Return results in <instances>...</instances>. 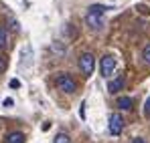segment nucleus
I'll return each instance as SVG.
<instances>
[{"label":"nucleus","mask_w":150,"mask_h":143,"mask_svg":"<svg viewBox=\"0 0 150 143\" xmlns=\"http://www.w3.org/2000/svg\"><path fill=\"white\" fill-rule=\"evenodd\" d=\"M77 65H79V71L83 73V77H91L93 69H96V57L91 52H81Z\"/></svg>","instance_id":"nucleus-3"},{"label":"nucleus","mask_w":150,"mask_h":143,"mask_svg":"<svg viewBox=\"0 0 150 143\" xmlns=\"http://www.w3.org/2000/svg\"><path fill=\"white\" fill-rule=\"evenodd\" d=\"M8 85H10L12 89H18V87H21V81H18V79H10V83H8Z\"/></svg>","instance_id":"nucleus-16"},{"label":"nucleus","mask_w":150,"mask_h":143,"mask_svg":"<svg viewBox=\"0 0 150 143\" xmlns=\"http://www.w3.org/2000/svg\"><path fill=\"white\" fill-rule=\"evenodd\" d=\"M116 57H112V54H103L100 61V73L103 79H110L112 75H114V71H116Z\"/></svg>","instance_id":"nucleus-4"},{"label":"nucleus","mask_w":150,"mask_h":143,"mask_svg":"<svg viewBox=\"0 0 150 143\" xmlns=\"http://www.w3.org/2000/svg\"><path fill=\"white\" fill-rule=\"evenodd\" d=\"M6 45H8V32L4 26H0V50L6 48Z\"/></svg>","instance_id":"nucleus-10"},{"label":"nucleus","mask_w":150,"mask_h":143,"mask_svg":"<svg viewBox=\"0 0 150 143\" xmlns=\"http://www.w3.org/2000/svg\"><path fill=\"white\" fill-rule=\"evenodd\" d=\"M53 50H57V52H65L67 47H61V40H55V43H53Z\"/></svg>","instance_id":"nucleus-14"},{"label":"nucleus","mask_w":150,"mask_h":143,"mask_svg":"<svg viewBox=\"0 0 150 143\" xmlns=\"http://www.w3.org/2000/svg\"><path fill=\"white\" fill-rule=\"evenodd\" d=\"M142 59H144V63L150 67V45L144 47V50H142Z\"/></svg>","instance_id":"nucleus-12"},{"label":"nucleus","mask_w":150,"mask_h":143,"mask_svg":"<svg viewBox=\"0 0 150 143\" xmlns=\"http://www.w3.org/2000/svg\"><path fill=\"white\" fill-rule=\"evenodd\" d=\"M124 123L126 121L120 113H112L110 119H108V131H110L112 135H120V133L124 131Z\"/></svg>","instance_id":"nucleus-5"},{"label":"nucleus","mask_w":150,"mask_h":143,"mask_svg":"<svg viewBox=\"0 0 150 143\" xmlns=\"http://www.w3.org/2000/svg\"><path fill=\"white\" fill-rule=\"evenodd\" d=\"M105 10H110V6H101V4L89 6L87 8V14H85V24L91 30H101L103 24H105V16H103Z\"/></svg>","instance_id":"nucleus-1"},{"label":"nucleus","mask_w":150,"mask_h":143,"mask_svg":"<svg viewBox=\"0 0 150 143\" xmlns=\"http://www.w3.org/2000/svg\"><path fill=\"white\" fill-rule=\"evenodd\" d=\"M53 83H55V87H57L61 93L73 95L75 91H77V83H75V79L69 75V73H57Z\"/></svg>","instance_id":"nucleus-2"},{"label":"nucleus","mask_w":150,"mask_h":143,"mask_svg":"<svg viewBox=\"0 0 150 143\" xmlns=\"http://www.w3.org/2000/svg\"><path fill=\"white\" fill-rule=\"evenodd\" d=\"M53 143H71V139H69L67 133H57L55 139H53Z\"/></svg>","instance_id":"nucleus-11"},{"label":"nucleus","mask_w":150,"mask_h":143,"mask_svg":"<svg viewBox=\"0 0 150 143\" xmlns=\"http://www.w3.org/2000/svg\"><path fill=\"white\" fill-rule=\"evenodd\" d=\"M4 69H6V59H4V57L0 54V73L4 71Z\"/></svg>","instance_id":"nucleus-17"},{"label":"nucleus","mask_w":150,"mask_h":143,"mask_svg":"<svg viewBox=\"0 0 150 143\" xmlns=\"http://www.w3.org/2000/svg\"><path fill=\"white\" fill-rule=\"evenodd\" d=\"M144 115L150 119V97L146 99V103H144Z\"/></svg>","instance_id":"nucleus-15"},{"label":"nucleus","mask_w":150,"mask_h":143,"mask_svg":"<svg viewBox=\"0 0 150 143\" xmlns=\"http://www.w3.org/2000/svg\"><path fill=\"white\" fill-rule=\"evenodd\" d=\"M30 63H33V48L25 47L21 50V67H28Z\"/></svg>","instance_id":"nucleus-8"},{"label":"nucleus","mask_w":150,"mask_h":143,"mask_svg":"<svg viewBox=\"0 0 150 143\" xmlns=\"http://www.w3.org/2000/svg\"><path fill=\"white\" fill-rule=\"evenodd\" d=\"M132 143H146V139H142V137H134Z\"/></svg>","instance_id":"nucleus-18"},{"label":"nucleus","mask_w":150,"mask_h":143,"mask_svg":"<svg viewBox=\"0 0 150 143\" xmlns=\"http://www.w3.org/2000/svg\"><path fill=\"white\" fill-rule=\"evenodd\" d=\"M25 141H26V135L23 131H10L4 139V143H25Z\"/></svg>","instance_id":"nucleus-7"},{"label":"nucleus","mask_w":150,"mask_h":143,"mask_svg":"<svg viewBox=\"0 0 150 143\" xmlns=\"http://www.w3.org/2000/svg\"><path fill=\"white\" fill-rule=\"evenodd\" d=\"M124 85H126V77H124V75H120V77H116L114 81H110V83H108V91H110L112 95H116L118 91H122V89H124Z\"/></svg>","instance_id":"nucleus-6"},{"label":"nucleus","mask_w":150,"mask_h":143,"mask_svg":"<svg viewBox=\"0 0 150 143\" xmlns=\"http://www.w3.org/2000/svg\"><path fill=\"white\" fill-rule=\"evenodd\" d=\"M122 111H132L134 107V99L132 97H118V103H116Z\"/></svg>","instance_id":"nucleus-9"},{"label":"nucleus","mask_w":150,"mask_h":143,"mask_svg":"<svg viewBox=\"0 0 150 143\" xmlns=\"http://www.w3.org/2000/svg\"><path fill=\"white\" fill-rule=\"evenodd\" d=\"M8 24H10V28H12L14 32H18V30H21V24H18L16 18H12V16H10V18H8Z\"/></svg>","instance_id":"nucleus-13"}]
</instances>
